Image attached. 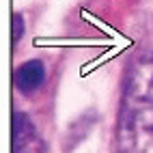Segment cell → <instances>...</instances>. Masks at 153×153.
<instances>
[{
	"mask_svg": "<svg viewBox=\"0 0 153 153\" xmlns=\"http://www.w3.org/2000/svg\"><path fill=\"white\" fill-rule=\"evenodd\" d=\"M138 131L153 136V71L131 80L119 119V145L123 147Z\"/></svg>",
	"mask_w": 153,
	"mask_h": 153,
	"instance_id": "obj_1",
	"label": "cell"
},
{
	"mask_svg": "<svg viewBox=\"0 0 153 153\" xmlns=\"http://www.w3.org/2000/svg\"><path fill=\"white\" fill-rule=\"evenodd\" d=\"M45 142L41 140L35 123L28 114H13V153H43Z\"/></svg>",
	"mask_w": 153,
	"mask_h": 153,
	"instance_id": "obj_2",
	"label": "cell"
},
{
	"mask_svg": "<svg viewBox=\"0 0 153 153\" xmlns=\"http://www.w3.org/2000/svg\"><path fill=\"white\" fill-rule=\"evenodd\" d=\"M43 82H45V67L41 60H28L15 69V86L19 93L30 95L41 88Z\"/></svg>",
	"mask_w": 153,
	"mask_h": 153,
	"instance_id": "obj_3",
	"label": "cell"
},
{
	"mask_svg": "<svg viewBox=\"0 0 153 153\" xmlns=\"http://www.w3.org/2000/svg\"><path fill=\"white\" fill-rule=\"evenodd\" d=\"M24 37V17L22 13H13V43H19Z\"/></svg>",
	"mask_w": 153,
	"mask_h": 153,
	"instance_id": "obj_4",
	"label": "cell"
}]
</instances>
